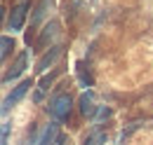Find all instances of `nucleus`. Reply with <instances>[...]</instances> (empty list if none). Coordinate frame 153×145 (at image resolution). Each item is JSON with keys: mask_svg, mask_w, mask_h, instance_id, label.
<instances>
[{"mask_svg": "<svg viewBox=\"0 0 153 145\" xmlns=\"http://www.w3.org/2000/svg\"><path fill=\"white\" fill-rule=\"evenodd\" d=\"M26 12H28V2L24 0L19 2L17 7H12V12H10V19H7V31H21L24 28V21H26Z\"/></svg>", "mask_w": 153, "mask_h": 145, "instance_id": "4", "label": "nucleus"}, {"mask_svg": "<svg viewBox=\"0 0 153 145\" xmlns=\"http://www.w3.org/2000/svg\"><path fill=\"white\" fill-rule=\"evenodd\" d=\"M57 35H59V21H50V23L42 28L40 37H38V47H40V49H42V47H47V42H52Z\"/></svg>", "mask_w": 153, "mask_h": 145, "instance_id": "8", "label": "nucleus"}, {"mask_svg": "<svg viewBox=\"0 0 153 145\" xmlns=\"http://www.w3.org/2000/svg\"><path fill=\"white\" fill-rule=\"evenodd\" d=\"M78 103H80V112H82V117H90V119L94 117L97 110H99V105H94V94H92L90 89L80 94V101H78Z\"/></svg>", "mask_w": 153, "mask_h": 145, "instance_id": "6", "label": "nucleus"}, {"mask_svg": "<svg viewBox=\"0 0 153 145\" xmlns=\"http://www.w3.org/2000/svg\"><path fill=\"white\" fill-rule=\"evenodd\" d=\"M31 87H33V82H31V80H24L21 84H17L14 89L10 91V94L5 96V101H2V115H7V112H10V108H14L21 98L28 94V89H31Z\"/></svg>", "mask_w": 153, "mask_h": 145, "instance_id": "2", "label": "nucleus"}, {"mask_svg": "<svg viewBox=\"0 0 153 145\" xmlns=\"http://www.w3.org/2000/svg\"><path fill=\"white\" fill-rule=\"evenodd\" d=\"M12 49H14V40H12L10 35H2V37H0V59L5 61Z\"/></svg>", "mask_w": 153, "mask_h": 145, "instance_id": "10", "label": "nucleus"}, {"mask_svg": "<svg viewBox=\"0 0 153 145\" xmlns=\"http://www.w3.org/2000/svg\"><path fill=\"white\" fill-rule=\"evenodd\" d=\"M106 117H111V108H106V105H99L97 115L92 117V124H94V127H99V122H101V119H106Z\"/></svg>", "mask_w": 153, "mask_h": 145, "instance_id": "12", "label": "nucleus"}, {"mask_svg": "<svg viewBox=\"0 0 153 145\" xmlns=\"http://www.w3.org/2000/svg\"><path fill=\"white\" fill-rule=\"evenodd\" d=\"M26 66H28V49H24V52L17 56V61L12 63V68H10V70L2 75V82L7 84V82H12V80H17L21 72L26 70Z\"/></svg>", "mask_w": 153, "mask_h": 145, "instance_id": "5", "label": "nucleus"}, {"mask_svg": "<svg viewBox=\"0 0 153 145\" xmlns=\"http://www.w3.org/2000/svg\"><path fill=\"white\" fill-rule=\"evenodd\" d=\"M10 141V122H2V143L0 145H7Z\"/></svg>", "mask_w": 153, "mask_h": 145, "instance_id": "14", "label": "nucleus"}, {"mask_svg": "<svg viewBox=\"0 0 153 145\" xmlns=\"http://www.w3.org/2000/svg\"><path fill=\"white\" fill-rule=\"evenodd\" d=\"M61 54H64V47H61V45L50 47V52H45V54L38 59V63H36V72L42 75V72H47L50 68H54V63L61 59Z\"/></svg>", "mask_w": 153, "mask_h": 145, "instance_id": "3", "label": "nucleus"}, {"mask_svg": "<svg viewBox=\"0 0 153 145\" xmlns=\"http://www.w3.org/2000/svg\"><path fill=\"white\" fill-rule=\"evenodd\" d=\"M139 127H144V122H132L130 127H127L125 131H123V133H120V143H125V141H127V138H130V136H132V133H134V131H137Z\"/></svg>", "mask_w": 153, "mask_h": 145, "instance_id": "13", "label": "nucleus"}, {"mask_svg": "<svg viewBox=\"0 0 153 145\" xmlns=\"http://www.w3.org/2000/svg\"><path fill=\"white\" fill-rule=\"evenodd\" d=\"M106 143V133L104 131H92L90 136H85L82 145H104Z\"/></svg>", "mask_w": 153, "mask_h": 145, "instance_id": "11", "label": "nucleus"}, {"mask_svg": "<svg viewBox=\"0 0 153 145\" xmlns=\"http://www.w3.org/2000/svg\"><path fill=\"white\" fill-rule=\"evenodd\" d=\"M50 5H52V0H40V2H38L36 12H33V17H31V28H33V26H38L40 21L47 17V10H50Z\"/></svg>", "mask_w": 153, "mask_h": 145, "instance_id": "9", "label": "nucleus"}, {"mask_svg": "<svg viewBox=\"0 0 153 145\" xmlns=\"http://www.w3.org/2000/svg\"><path fill=\"white\" fill-rule=\"evenodd\" d=\"M71 110H73V98H71V94H66V91L54 94V96L50 98V103H47V115H50L54 122H59V124L71 117Z\"/></svg>", "mask_w": 153, "mask_h": 145, "instance_id": "1", "label": "nucleus"}, {"mask_svg": "<svg viewBox=\"0 0 153 145\" xmlns=\"http://www.w3.org/2000/svg\"><path fill=\"white\" fill-rule=\"evenodd\" d=\"M57 141H59V122H54V124H47L38 133L36 145H57Z\"/></svg>", "mask_w": 153, "mask_h": 145, "instance_id": "7", "label": "nucleus"}]
</instances>
